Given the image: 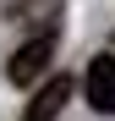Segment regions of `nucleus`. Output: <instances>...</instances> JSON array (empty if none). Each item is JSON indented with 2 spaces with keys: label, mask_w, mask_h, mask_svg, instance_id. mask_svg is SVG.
I'll list each match as a JSON object with an SVG mask.
<instances>
[{
  "label": "nucleus",
  "mask_w": 115,
  "mask_h": 121,
  "mask_svg": "<svg viewBox=\"0 0 115 121\" xmlns=\"http://www.w3.org/2000/svg\"><path fill=\"white\" fill-rule=\"evenodd\" d=\"M66 99H71V83H66V77H49V83H44V88H38V94L28 99V110H22V121H55Z\"/></svg>",
  "instance_id": "obj_3"
},
{
  "label": "nucleus",
  "mask_w": 115,
  "mask_h": 121,
  "mask_svg": "<svg viewBox=\"0 0 115 121\" xmlns=\"http://www.w3.org/2000/svg\"><path fill=\"white\" fill-rule=\"evenodd\" d=\"M82 88H88V105H93V110L115 116V55H93V60H88Z\"/></svg>",
  "instance_id": "obj_2"
},
{
  "label": "nucleus",
  "mask_w": 115,
  "mask_h": 121,
  "mask_svg": "<svg viewBox=\"0 0 115 121\" xmlns=\"http://www.w3.org/2000/svg\"><path fill=\"white\" fill-rule=\"evenodd\" d=\"M49 55H55V33H33L22 50L11 55V66H6V77L16 88H28V83H38V77L49 72Z\"/></svg>",
  "instance_id": "obj_1"
}]
</instances>
